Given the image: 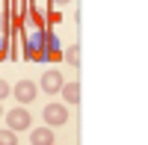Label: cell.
I'll list each match as a JSON object with an SVG mask.
<instances>
[{"mask_svg":"<svg viewBox=\"0 0 148 145\" xmlns=\"http://www.w3.org/2000/svg\"><path fill=\"white\" fill-rule=\"evenodd\" d=\"M6 127L15 130V133H18V130H30L33 127V116L24 110V107H15V110L6 113Z\"/></svg>","mask_w":148,"mask_h":145,"instance_id":"6da1fadb","label":"cell"},{"mask_svg":"<svg viewBox=\"0 0 148 145\" xmlns=\"http://www.w3.org/2000/svg\"><path fill=\"white\" fill-rule=\"evenodd\" d=\"M65 122H68L65 104H47L45 107V124L47 127H56V124H65Z\"/></svg>","mask_w":148,"mask_h":145,"instance_id":"7a4b0ae2","label":"cell"},{"mask_svg":"<svg viewBox=\"0 0 148 145\" xmlns=\"http://www.w3.org/2000/svg\"><path fill=\"white\" fill-rule=\"evenodd\" d=\"M12 95L21 101V104H30V101H36V95H39V86H36L33 80H21L15 89H12Z\"/></svg>","mask_w":148,"mask_h":145,"instance_id":"3957f363","label":"cell"},{"mask_svg":"<svg viewBox=\"0 0 148 145\" xmlns=\"http://www.w3.org/2000/svg\"><path fill=\"white\" fill-rule=\"evenodd\" d=\"M39 86H42L47 95H56L59 89H62V74H59V71H45L42 80H39Z\"/></svg>","mask_w":148,"mask_h":145,"instance_id":"277c9868","label":"cell"},{"mask_svg":"<svg viewBox=\"0 0 148 145\" xmlns=\"http://www.w3.org/2000/svg\"><path fill=\"white\" fill-rule=\"evenodd\" d=\"M30 142L33 145H53L56 139H53V130L45 124V127H33L30 130Z\"/></svg>","mask_w":148,"mask_h":145,"instance_id":"5b68a950","label":"cell"},{"mask_svg":"<svg viewBox=\"0 0 148 145\" xmlns=\"http://www.w3.org/2000/svg\"><path fill=\"white\" fill-rule=\"evenodd\" d=\"M59 95H62V101H65V104L77 107V104H80V83H62Z\"/></svg>","mask_w":148,"mask_h":145,"instance_id":"8992f818","label":"cell"},{"mask_svg":"<svg viewBox=\"0 0 148 145\" xmlns=\"http://www.w3.org/2000/svg\"><path fill=\"white\" fill-rule=\"evenodd\" d=\"M65 59H68L71 65H80V47H77V44H71L68 51H65Z\"/></svg>","mask_w":148,"mask_h":145,"instance_id":"52a82bcc","label":"cell"},{"mask_svg":"<svg viewBox=\"0 0 148 145\" xmlns=\"http://www.w3.org/2000/svg\"><path fill=\"white\" fill-rule=\"evenodd\" d=\"M0 145H15V130H0Z\"/></svg>","mask_w":148,"mask_h":145,"instance_id":"ba28073f","label":"cell"},{"mask_svg":"<svg viewBox=\"0 0 148 145\" xmlns=\"http://www.w3.org/2000/svg\"><path fill=\"white\" fill-rule=\"evenodd\" d=\"M6 95H12V86H9V83H6V80H0V101H3V98H6Z\"/></svg>","mask_w":148,"mask_h":145,"instance_id":"9c48e42d","label":"cell"}]
</instances>
